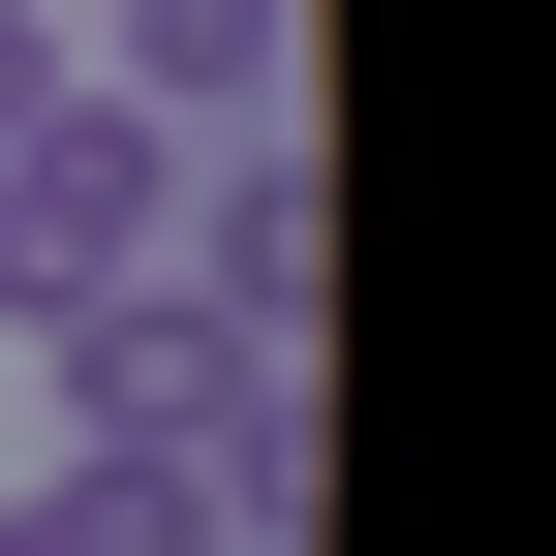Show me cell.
<instances>
[{
    "label": "cell",
    "instance_id": "1",
    "mask_svg": "<svg viewBox=\"0 0 556 556\" xmlns=\"http://www.w3.org/2000/svg\"><path fill=\"white\" fill-rule=\"evenodd\" d=\"M0 556H248L186 464H0Z\"/></svg>",
    "mask_w": 556,
    "mask_h": 556
},
{
    "label": "cell",
    "instance_id": "2",
    "mask_svg": "<svg viewBox=\"0 0 556 556\" xmlns=\"http://www.w3.org/2000/svg\"><path fill=\"white\" fill-rule=\"evenodd\" d=\"M62 93H93V0H0V155H31Z\"/></svg>",
    "mask_w": 556,
    "mask_h": 556
}]
</instances>
